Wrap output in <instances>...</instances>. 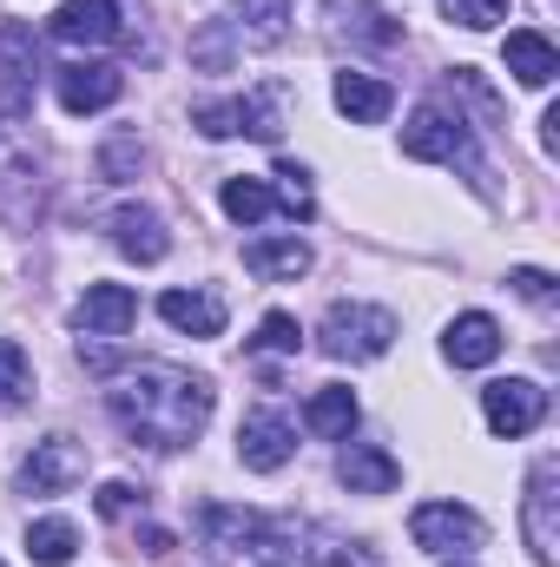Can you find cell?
Masks as SVG:
<instances>
[{"label": "cell", "instance_id": "cell-19", "mask_svg": "<svg viewBox=\"0 0 560 567\" xmlns=\"http://www.w3.org/2000/svg\"><path fill=\"white\" fill-rule=\"evenodd\" d=\"M501 53H508V73H515L521 86H548V80L560 73V53H554V40H548L541 27H515Z\"/></svg>", "mask_w": 560, "mask_h": 567}, {"label": "cell", "instance_id": "cell-11", "mask_svg": "<svg viewBox=\"0 0 560 567\" xmlns=\"http://www.w3.org/2000/svg\"><path fill=\"white\" fill-rule=\"evenodd\" d=\"M403 152L409 158H462V165H475V145H468V126L455 120V113H442V106H422L416 120H409V133H403Z\"/></svg>", "mask_w": 560, "mask_h": 567}, {"label": "cell", "instance_id": "cell-17", "mask_svg": "<svg viewBox=\"0 0 560 567\" xmlns=\"http://www.w3.org/2000/svg\"><path fill=\"white\" fill-rule=\"evenodd\" d=\"M336 475H343L350 495H390V488L403 482V462H396L390 449H376V442H350L343 462H336Z\"/></svg>", "mask_w": 560, "mask_h": 567}, {"label": "cell", "instance_id": "cell-7", "mask_svg": "<svg viewBox=\"0 0 560 567\" xmlns=\"http://www.w3.org/2000/svg\"><path fill=\"white\" fill-rule=\"evenodd\" d=\"M481 416H488V429L495 435H528V429L548 416V390L541 383H528V377H501V383H488L481 390Z\"/></svg>", "mask_w": 560, "mask_h": 567}, {"label": "cell", "instance_id": "cell-4", "mask_svg": "<svg viewBox=\"0 0 560 567\" xmlns=\"http://www.w3.org/2000/svg\"><path fill=\"white\" fill-rule=\"evenodd\" d=\"M409 542L428 548V555H468V548H481L488 542V522L475 515V508H462V502H422L416 515H409Z\"/></svg>", "mask_w": 560, "mask_h": 567}, {"label": "cell", "instance_id": "cell-23", "mask_svg": "<svg viewBox=\"0 0 560 567\" xmlns=\"http://www.w3.org/2000/svg\"><path fill=\"white\" fill-rule=\"evenodd\" d=\"M73 548H80V528L73 522H60V515H46V522H33L27 528V555L40 567H66L73 561Z\"/></svg>", "mask_w": 560, "mask_h": 567}, {"label": "cell", "instance_id": "cell-18", "mask_svg": "<svg viewBox=\"0 0 560 567\" xmlns=\"http://www.w3.org/2000/svg\"><path fill=\"white\" fill-rule=\"evenodd\" d=\"M158 317L172 330H185V337H218L225 330V297H211V290H165Z\"/></svg>", "mask_w": 560, "mask_h": 567}, {"label": "cell", "instance_id": "cell-9", "mask_svg": "<svg viewBox=\"0 0 560 567\" xmlns=\"http://www.w3.org/2000/svg\"><path fill=\"white\" fill-rule=\"evenodd\" d=\"M290 455H297V429H290V416H278V410H251V416L238 423V462H245L251 475H278Z\"/></svg>", "mask_w": 560, "mask_h": 567}, {"label": "cell", "instance_id": "cell-31", "mask_svg": "<svg viewBox=\"0 0 560 567\" xmlns=\"http://www.w3.org/2000/svg\"><path fill=\"white\" fill-rule=\"evenodd\" d=\"M133 165H145V145L133 140V133H120V140L100 152V172H106V178H126Z\"/></svg>", "mask_w": 560, "mask_h": 567}, {"label": "cell", "instance_id": "cell-33", "mask_svg": "<svg viewBox=\"0 0 560 567\" xmlns=\"http://www.w3.org/2000/svg\"><path fill=\"white\" fill-rule=\"evenodd\" d=\"M508 284L528 297V303H541V310H554V278L548 271H535V265H521V271H508Z\"/></svg>", "mask_w": 560, "mask_h": 567}, {"label": "cell", "instance_id": "cell-26", "mask_svg": "<svg viewBox=\"0 0 560 567\" xmlns=\"http://www.w3.org/2000/svg\"><path fill=\"white\" fill-rule=\"evenodd\" d=\"M33 403V363L13 337H0V410H20Z\"/></svg>", "mask_w": 560, "mask_h": 567}, {"label": "cell", "instance_id": "cell-25", "mask_svg": "<svg viewBox=\"0 0 560 567\" xmlns=\"http://www.w3.org/2000/svg\"><path fill=\"white\" fill-rule=\"evenodd\" d=\"M218 198H225V218H231V225H258V218H271V205H278L265 178H225Z\"/></svg>", "mask_w": 560, "mask_h": 567}, {"label": "cell", "instance_id": "cell-6", "mask_svg": "<svg viewBox=\"0 0 560 567\" xmlns=\"http://www.w3.org/2000/svg\"><path fill=\"white\" fill-rule=\"evenodd\" d=\"M0 60H7V93H0V120H20L33 106V80H40V40L27 20H0Z\"/></svg>", "mask_w": 560, "mask_h": 567}, {"label": "cell", "instance_id": "cell-22", "mask_svg": "<svg viewBox=\"0 0 560 567\" xmlns=\"http://www.w3.org/2000/svg\"><path fill=\"white\" fill-rule=\"evenodd\" d=\"M303 429L323 435V442H343V435L356 429V396H350V390H317L310 410H303Z\"/></svg>", "mask_w": 560, "mask_h": 567}, {"label": "cell", "instance_id": "cell-30", "mask_svg": "<svg viewBox=\"0 0 560 567\" xmlns=\"http://www.w3.org/2000/svg\"><path fill=\"white\" fill-rule=\"evenodd\" d=\"M100 515H106V522H133V515H145V488H133V482H106V488H100Z\"/></svg>", "mask_w": 560, "mask_h": 567}, {"label": "cell", "instance_id": "cell-13", "mask_svg": "<svg viewBox=\"0 0 560 567\" xmlns=\"http://www.w3.org/2000/svg\"><path fill=\"white\" fill-rule=\"evenodd\" d=\"M133 317H139V297H133L126 284H86V297H80V310H73V323H80L86 337H126Z\"/></svg>", "mask_w": 560, "mask_h": 567}, {"label": "cell", "instance_id": "cell-1", "mask_svg": "<svg viewBox=\"0 0 560 567\" xmlns=\"http://www.w3.org/2000/svg\"><path fill=\"white\" fill-rule=\"evenodd\" d=\"M106 403H113V423L126 429L139 449H185L211 423V383L185 377L172 363H139Z\"/></svg>", "mask_w": 560, "mask_h": 567}, {"label": "cell", "instance_id": "cell-24", "mask_svg": "<svg viewBox=\"0 0 560 567\" xmlns=\"http://www.w3.org/2000/svg\"><path fill=\"white\" fill-rule=\"evenodd\" d=\"M290 7H297V0H231L238 27H245L258 47H278V40H283V27H290Z\"/></svg>", "mask_w": 560, "mask_h": 567}, {"label": "cell", "instance_id": "cell-16", "mask_svg": "<svg viewBox=\"0 0 560 567\" xmlns=\"http://www.w3.org/2000/svg\"><path fill=\"white\" fill-rule=\"evenodd\" d=\"M442 350H448V363H455V370H481V363H495V357H501V323H495L488 310H468V317H455V323H448Z\"/></svg>", "mask_w": 560, "mask_h": 567}, {"label": "cell", "instance_id": "cell-2", "mask_svg": "<svg viewBox=\"0 0 560 567\" xmlns=\"http://www.w3.org/2000/svg\"><path fill=\"white\" fill-rule=\"evenodd\" d=\"M396 343V317L376 303H330L323 310V357L336 363H376Z\"/></svg>", "mask_w": 560, "mask_h": 567}, {"label": "cell", "instance_id": "cell-10", "mask_svg": "<svg viewBox=\"0 0 560 567\" xmlns=\"http://www.w3.org/2000/svg\"><path fill=\"white\" fill-rule=\"evenodd\" d=\"M554 482H560V462H554V455H541V462H535V475H528V508H521V528H528L535 561H554V555H560V522H554L560 495H554Z\"/></svg>", "mask_w": 560, "mask_h": 567}, {"label": "cell", "instance_id": "cell-3", "mask_svg": "<svg viewBox=\"0 0 560 567\" xmlns=\"http://www.w3.org/2000/svg\"><path fill=\"white\" fill-rule=\"evenodd\" d=\"M198 535H205V548L211 555H225V561H265L271 548H283L278 528L265 522V515H251V508H198Z\"/></svg>", "mask_w": 560, "mask_h": 567}, {"label": "cell", "instance_id": "cell-32", "mask_svg": "<svg viewBox=\"0 0 560 567\" xmlns=\"http://www.w3.org/2000/svg\"><path fill=\"white\" fill-rule=\"evenodd\" d=\"M191 53H198V66H205V73H225V66H231V40H225V27L211 20V27L198 33V47H191Z\"/></svg>", "mask_w": 560, "mask_h": 567}, {"label": "cell", "instance_id": "cell-20", "mask_svg": "<svg viewBox=\"0 0 560 567\" xmlns=\"http://www.w3.org/2000/svg\"><path fill=\"white\" fill-rule=\"evenodd\" d=\"M390 106H396V93H390L383 80H370V73H336V113H343V120H356V126H383Z\"/></svg>", "mask_w": 560, "mask_h": 567}, {"label": "cell", "instance_id": "cell-14", "mask_svg": "<svg viewBox=\"0 0 560 567\" xmlns=\"http://www.w3.org/2000/svg\"><path fill=\"white\" fill-rule=\"evenodd\" d=\"M53 40H66V47H106V40H120V0H60Z\"/></svg>", "mask_w": 560, "mask_h": 567}, {"label": "cell", "instance_id": "cell-27", "mask_svg": "<svg viewBox=\"0 0 560 567\" xmlns=\"http://www.w3.org/2000/svg\"><path fill=\"white\" fill-rule=\"evenodd\" d=\"M251 350H271V357H297V350H303V330H297V317H290V310H271V317L258 323Z\"/></svg>", "mask_w": 560, "mask_h": 567}, {"label": "cell", "instance_id": "cell-8", "mask_svg": "<svg viewBox=\"0 0 560 567\" xmlns=\"http://www.w3.org/2000/svg\"><path fill=\"white\" fill-rule=\"evenodd\" d=\"M53 86H60V106H66L73 120H86V113H106V106L126 93L120 66H106V60H66V66L53 73Z\"/></svg>", "mask_w": 560, "mask_h": 567}, {"label": "cell", "instance_id": "cell-15", "mask_svg": "<svg viewBox=\"0 0 560 567\" xmlns=\"http://www.w3.org/2000/svg\"><path fill=\"white\" fill-rule=\"evenodd\" d=\"M106 231H113V245H120L133 265H158V258L172 251L165 218H158V212H145V205H120V212L106 218Z\"/></svg>", "mask_w": 560, "mask_h": 567}, {"label": "cell", "instance_id": "cell-21", "mask_svg": "<svg viewBox=\"0 0 560 567\" xmlns=\"http://www.w3.org/2000/svg\"><path fill=\"white\" fill-rule=\"evenodd\" d=\"M245 271H251V278L297 284L303 271H310V245H297V238H258V245L245 251Z\"/></svg>", "mask_w": 560, "mask_h": 567}, {"label": "cell", "instance_id": "cell-28", "mask_svg": "<svg viewBox=\"0 0 560 567\" xmlns=\"http://www.w3.org/2000/svg\"><path fill=\"white\" fill-rule=\"evenodd\" d=\"M442 20H455L468 33H488L495 20H508V0H442Z\"/></svg>", "mask_w": 560, "mask_h": 567}, {"label": "cell", "instance_id": "cell-29", "mask_svg": "<svg viewBox=\"0 0 560 567\" xmlns=\"http://www.w3.org/2000/svg\"><path fill=\"white\" fill-rule=\"evenodd\" d=\"M271 198H278L290 218H310V212H317V198H310V172H303V165H278V192H271Z\"/></svg>", "mask_w": 560, "mask_h": 567}, {"label": "cell", "instance_id": "cell-12", "mask_svg": "<svg viewBox=\"0 0 560 567\" xmlns=\"http://www.w3.org/2000/svg\"><path fill=\"white\" fill-rule=\"evenodd\" d=\"M323 13H330V33L336 40H350V47H396L403 40V27L376 7V0H323Z\"/></svg>", "mask_w": 560, "mask_h": 567}, {"label": "cell", "instance_id": "cell-5", "mask_svg": "<svg viewBox=\"0 0 560 567\" xmlns=\"http://www.w3.org/2000/svg\"><path fill=\"white\" fill-rule=\"evenodd\" d=\"M73 482H86V442H73V435H46L20 462V488L27 495H66Z\"/></svg>", "mask_w": 560, "mask_h": 567}]
</instances>
